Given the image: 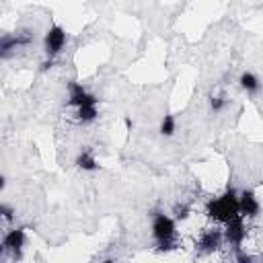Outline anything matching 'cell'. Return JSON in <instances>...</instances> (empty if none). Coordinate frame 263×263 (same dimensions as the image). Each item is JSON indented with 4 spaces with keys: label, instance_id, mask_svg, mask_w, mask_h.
I'll return each instance as SVG.
<instances>
[{
    "label": "cell",
    "instance_id": "cell-1",
    "mask_svg": "<svg viewBox=\"0 0 263 263\" xmlns=\"http://www.w3.org/2000/svg\"><path fill=\"white\" fill-rule=\"evenodd\" d=\"M205 216L214 224H228L230 220L240 216V212H238V191L234 187H228L222 195L208 199L205 201Z\"/></svg>",
    "mask_w": 263,
    "mask_h": 263
},
{
    "label": "cell",
    "instance_id": "cell-2",
    "mask_svg": "<svg viewBox=\"0 0 263 263\" xmlns=\"http://www.w3.org/2000/svg\"><path fill=\"white\" fill-rule=\"evenodd\" d=\"M152 238L158 253H168L177 249V220L164 212L152 214Z\"/></svg>",
    "mask_w": 263,
    "mask_h": 263
},
{
    "label": "cell",
    "instance_id": "cell-3",
    "mask_svg": "<svg viewBox=\"0 0 263 263\" xmlns=\"http://www.w3.org/2000/svg\"><path fill=\"white\" fill-rule=\"evenodd\" d=\"M224 230L212 226V228H203L195 240V251L197 255H214L216 251H220L224 247Z\"/></svg>",
    "mask_w": 263,
    "mask_h": 263
},
{
    "label": "cell",
    "instance_id": "cell-4",
    "mask_svg": "<svg viewBox=\"0 0 263 263\" xmlns=\"http://www.w3.org/2000/svg\"><path fill=\"white\" fill-rule=\"evenodd\" d=\"M66 45V31L60 27V25H51L45 33V39H43V51H45V58L49 62H53L62 49Z\"/></svg>",
    "mask_w": 263,
    "mask_h": 263
},
{
    "label": "cell",
    "instance_id": "cell-5",
    "mask_svg": "<svg viewBox=\"0 0 263 263\" xmlns=\"http://www.w3.org/2000/svg\"><path fill=\"white\" fill-rule=\"evenodd\" d=\"M25 240H27L25 228H10V230H6L4 232V238H2V251H4V255H10L14 261H18L23 257Z\"/></svg>",
    "mask_w": 263,
    "mask_h": 263
},
{
    "label": "cell",
    "instance_id": "cell-6",
    "mask_svg": "<svg viewBox=\"0 0 263 263\" xmlns=\"http://www.w3.org/2000/svg\"><path fill=\"white\" fill-rule=\"evenodd\" d=\"M245 238H247V224H245V218L242 216H236L234 220H230L228 224H224V242L232 251H240Z\"/></svg>",
    "mask_w": 263,
    "mask_h": 263
},
{
    "label": "cell",
    "instance_id": "cell-7",
    "mask_svg": "<svg viewBox=\"0 0 263 263\" xmlns=\"http://www.w3.org/2000/svg\"><path fill=\"white\" fill-rule=\"evenodd\" d=\"M97 103H99V99L92 92H88L80 82H76V80L68 82V107L80 109V107H88V105H97Z\"/></svg>",
    "mask_w": 263,
    "mask_h": 263
},
{
    "label": "cell",
    "instance_id": "cell-8",
    "mask_svg": "<svg viewBox=\"0 0 263 263\" xmlns=\"http://www.w3.org/2000/svg\"><path fill=\"white\" fill-rule=\"evenodd\" d=\"M238 212L245 220L247 218H257L261 214V203H259L257 195L251 189H245V191L238 193Z\"/></svg>",
    "mask_w": 263,
    "mask_h": 263
},
{
    "label": "cell",
    "instance_id": "cell-9",
    "mask_svg": "<svg viewBox=\"0 0 263 263\" xmlns=\"http://www.w3.org/2000/svg\"><path fill=\"white\" fill-rule=\"evenodd\" d=\"M238 86H240L245 92H249V95H257V92L261 90V80H259L253 72H242V74L238 76Z\"/></svg>",
    "mask_w": 263,
    "mask_h": 263
},
{
    "label": "cell",
    "instance_id": "cell-10",
    "mask_svg": "<svg viewBox=\"0 0 263 263\" xmlns=\"http://www.w3.org/2000/svg\"><path fill=\"white\" fill-rule=\"evenodd\" d=\"M74 117L80 125H90L97 121L99 117V109L97 105H88V107H80V109H74Z\"/></svg>",
    "mask_w": 263,
    "mask_h": 263
},
{
    "label": "cell",
    "instance_id": "cell-11",
    "mask_svg": "<svg viewBox=\"0 0 263 263\" xmlns=\"http://www.w3.org/2000/svg\"><path fill=\"white\" fill-rule=\"evenodd\" d=\"M74 164H76L80 171H97V168H99V162H97V158H95V154H92L90 150H82V152L76 156Z\"/></svg>",
    "mask_w": 263,
    "mask_h": 263
},
{
    "label": "cell",
    "instance_id": "cell-12",
    "mask_svg": "<svg viewBox=\"0 0 263 263\" xmlns=\"http://www.w3.org/2000/svg\"><path fill=\"white\" fill-rule=\"evenodd\" d=\"M158 132H160V136L171 138V136L177 132V121H175V115H164V117H162V121H160Z\"/></svg>",
    "mask_w": 263,
    "mask_h": 263
},
{
    "label": "cell",
    "instance_id": "cell-13",
    "mask_svg": "<svg viewBox=\"0 0 263 263\" xmlns=\"http://www.w3.org/2000/svg\"><path fill=\"white\" fill-rule=\"evenodd\" d=\"M232 263H263L261 257H255V255H249L247 251H234V261Z\"/></svg>",
    "mask_w": 263,
    "mask_h": 263
},
{
    "label": "cell",
    "instance_id": "cell-14",
    "mask_svg": "<svg viewBox=\"0 0 263 263\" xmlns=\"http://www.w3.org/2000/svg\"><path fill=\"white\" fill-rule=\"evenodd\" d=\"M173 218L179 222V220H187L189 216H191V205L189 203H185V201H181V203H177L175 205V210H173Z\"/></svg>",
    "mask_w": 263,
    "mask_h": 263
},
{
    "label": "cell",
    "instance_id": "cell-15",
    "mask_svg": "<svg viewBox=\"0 0 263 263\" xmlns=\"http://www.w3.org/2000/svg\"><path fill=\"white\" fill-rule=\"evenodd\" d=\"M226 105H228L226 97H222V95H212V97H210V109H212L214 113L224 111V109H226Z\"/></svg>",
    "mask_w": 263,
    "mask_h": 263
},
{
    "label": "cell",
    "instance_id": "cell-16",
    "mask_svg": "<svg viewBox=\"0 0 263 263\" xmlns=\"http://www.w3.org/2000/svg\"><path fill=\"white\" fill-rule=\"evenodd\" d=\"M0 212H2V218H4V222H10L12 220V208L8 205V203H2V208H0Z\"/></svg>",
    "mask_w": 263,
    "mask_h": 263
},
{
    "label": "cell",
    "instance_id": "cell-17",
    "mask_svg": "<svg viewBox=\"0 0 263 263\" xmlns=\"http://www.w3.org/2000/svg\"><path fill=\"white\" fill-rule=\"evenodd\" d=\"M103 263H115V259H105Z\"/></svg>",
    "mask_w": 263,
    "mask_h": 263
}]
</instances>
